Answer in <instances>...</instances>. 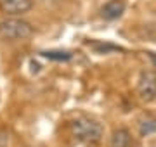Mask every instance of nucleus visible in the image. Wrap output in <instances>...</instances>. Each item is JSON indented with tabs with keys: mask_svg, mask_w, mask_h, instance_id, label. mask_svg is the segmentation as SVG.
<instances>
[{
	"mask_svg": "<svg viewBox=\"0 0 156 147\" xmlns=\"http://www.w3.org/2000/svg\"><path fill=\"white\" fill-rule=\"evenodd\" d=\"M128 144H130V133L127 130L120 128V130H116L113 133L111 147H128Z\"/></svg>",
	"mask_w": 156,
	"mask_h": 147,
	"instance_id": "423d86ee",
	"label": "nucleus"
},
{
	"mask_svg": "<svg viewBox=\"0 0 156 147\" xmlns=\"http://www.w3.org/2000/svg\"><path fill=\"white\" fill-rule=\"evenodd\" d=\"M140 133L142 135H151L156 133V119L154 118H146L140 121Z\"/></svg>",
	"mask_w": 156,
	"mask_h": 147,
	"instance_id": "1a4fd4ad",
	"label": "nucleus"
},
{
	"mask_svg": "<svg viewBox=\"0 0 156 147\" xmlns=\"http://www.w3.org/2000/svg\"><path fill=\"white\" fill-rule=\"evenodd\" d=\"M89 47H90V49H94L97 54H109V52L122 50L120 47L111 45V43H102V42H89Z\"/></svg>",
	"mask_w": 156,
	"mask_h": 147,
	"instance_id": "0eeeda50",
	"label": "nucleus"
},
{
	"mask_svg": "<svg viewBox=\"0 0 156 147\" xmlns=\"http://www.w3.org/2000/svg\"><path fill=\"white\" fill-rule=\"evenodd\" d=\"M33 5V0H0V11L7 16H21Z\"/></svg>",
	"mask_w": 156,
	"mask_h": 147,
	"instance_id": "20e7f679",
	"label": "nucleus"
},
{
	"mask_svg": "<svg viewBox=\"0 0 156 147\" xmlns=\"http://www.w3.org/2000/svg\"><path fill=\"white\" fill-rule=\"evenodd\" d=\"M33 35V26L19 17H7L0 21V38L7 42L26 40Z\"/></svg>",
	"mask_w": 156,
	"mask_h": 147,
	"instance_id": "f257e3e1",
	"label": "nucleus"
},
{
	"mask_svg": "<svg viewBox=\"0 0 156 147\" xmlns=\"http://www.w3.org/2000/svg\"><path fill=\"white\" fill-rule=\"evenodd\" d=\"M71 132L80 142H97L102 137V126L89 118H78L71 123Z\"/></svg>",
	"mask_w": 156,
	"mask_h": 147,
	"instance_id": "f03ea898",
	"label": "nucleus"
},
{
	"mask_svg": "<svg viewBox=\"0 0 156 147\" xmlns=\"http://www.w3.org/2000/svg\"><path fill=\"white\" fill-rule=\"evenodd\" d=\"M42 56L50 59V61H59V62L71 59V54L69 52H64V50H45V52H42Z\"/></svg>",
	"mask_w": 156,
	"mask_h": 147,
	"instance_id": "6e6552de",
	"label": "nucleus"
},
{
	"mask_svg": "<svg viewBox=\"0 0 156 147\" xmlns=\"http://www.w3.org/2000/svg\"><path fill=\"white\" fill-rule=\"evenodd\" d=\"M125 11V2L123 0H109L106 2L102 9H101V16L108 19V21H113V19H118V17L123 14Z\"/></svg>",
	"mask_w": 156,
	"mask_h": 147,
	"instance_id": "39448f33",
	"label": "nucleus"
},
{
	"mask_svg": "<svg viewBox=\"0 0 156 147\" xmlns=\"http://www.w3.org/2000/svg\"><path fill=\"white\" fill-rule=\"evenodd\" d=\"M149 57H151V61L156 64V54H154V52H149Z\"/></svg>",
	"mask_w": 156,
	"mask_h": 147,
	"instance_id": "9d476101",
	"label": "nucleus"
},
{
	"mask_svg": "<svg viewBox=\"0 0 156 147\" xmlns=\"http://www.w3.org/2000/svg\"><path fill=\"white\" fill-rule=\"evenodd\" d=\"M139 95L142 101H154L156 99V76L151 71H142L139 80Z\"/></svg>",
	"mask_w": 156,
	"mask_h": 147,
	"instance_id": "7ed1b4c3",
	"label": "nucleus"
}]
</instances>
